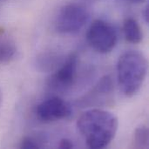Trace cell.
<instances>
[{"label":"cell","mask_w":149,"mask_h":149,"mask_svg":"<svg viewBox=\"0 0 149 149\" xmlns=\"http://www.w3.org/2000/svg\"><path fill=\"white\" fill-rule=\"evenodd\" d=\"M20 148L35 149L45 147V140L40 136H25L20 142Z\"/></svg>","instance_id":"obj_12"},{"label":"cell","mask_w":149,"mask_h":149,"mask_svg":"<svg viewBox=\"0 0 149 149\" xmlns=\"http://www.w3.org/2000/svg\"><path fill=\"white\" fill-rule=\"evenodd\" d=\"M71 106L58 97H52L38 104L35 109L38 119L43 122L65 120L72 115Z\"/></svg>","instance_id":"obj_5"},{"label":"cell","mask_w":149,"mask_h":149,"mask_svg":"<svg viewBox=\"0 0 149 149\" xmlns=\"http://www.w3.org/2000/svg\"><path fill=\"white\" fill-rule=\"evenodd\" d=\"M2 102H3V93H2V90H1V88H0V108H1Z\"/></svg>","instance_id":"obj_16"},{"label":"cell","mask_w":149,"mask_h":149,"mask_svg":"<svg viewBox=\"0 0 149 149\" xmlns=\"http://www.w3.org/2000/svg\"><path fill=\"white\" fill-rule=\"evenodd\" d=\"M148 129L146 126L137 127L134 133L133 147L134 148H148Z\"/></svg>","instance_id":"obj_11"},{"label":"cell","mask_w":149,"mask_h":149,"mask_svg":"<svg viewBox=\"0 0 149 149\" xmlns=\"http://www.w3.org/2000/svg\"><path fill=\"white\" fill-rule=\"evenodd\" d=\"M90 14L82 4L72 3L64 5L58 13L55 21L56 30L62 34L79 32L88 22Z\"/></svg>","instance_id":"obj_3"},{"label":"cell","mask_w":149,"mask_h":149,"mask_svg":"<svg viewBox=\"0 0 149 149\" xmlns=\"http://www.w3.org/2000/svg\"><path fill=\"white\" fill-rule=\"evenodd\" d=\"M119 127L118 118L112 113L93 108L83 113L77 127L86 145L93 149L107 147L114 139Z\"/></svg>","instance_id":"obj_1"},{"label":"cell","mask_w":149,"mask_h":149,"mask_svg":"<svg viewBox=\"0 0 149 149\" xmlns=\"http://www.w3.org/2000/svg\"><path fill=\"white\" fill-rule=\"evenodd\" d=\"M78 65V55L75 52L69 54L50 78V86L58 90L70 88L76 80Z\"/></svg>","instance_id":"obj_6"},{"label":"cell","mask_w":149,"mask_h":149,"mask_svg":"<svg viewBox=\"0 0 149 149\" xmlns=\"http://www.w3.org/2000/svg\"><path fill=\"white\" fill-rule=\"evenodd\" d=\"M143 17H144V18H145V21L147 22V23H149V8H148V5L145 8V10H144V12H143Z\"/></svg>","instance_id":"obj_14"},{"label":"cell","mask_w":149,"mask_h":149,"mask_svg":"<svg viewBox=\"0 0 149 149\" xmlns=\"http://www.w3.org/2000/svg\"><path fill=\"white\" fill-rule=\"evenodd\" d=\"M148 73V61L143 53L130 50L124 52L117 63L120 87L126 97L134 96L141 88Z\"/></svg>","instance_id":"obj_2"},{"label":"cell","mask_w":149,"mask_h":149,"mask_svg":"<svg viewBox=\"0 0 149 149\" xmlns=\"http://www.w3.org/2000/svg\"><path fill=\"white\" fill-rule=\"evenodd\" d=\"M58 148L61 149H72L74 148V144L71 140H69L67 138H64V139L60 140Z\"/></svg>","instance_id":"obj_13"},{"label":"cell","mask_w":149,"mask_h":149,"mask_svg":"<svg viewBox=\"0 0 149 149\" xmlns=\"http://www.w3.org/2000/svg\"><path fill=\"white\" fill-rule=\"evenodd\" d=\"M113 92V82L110 76L106 75L86 94L80 98L78 105L81 107H89L107 104Z\"/></svg>","instance_id":"obj_7"},{"label":"cell","mask_w":149,"mask_h":149,"mask_svg":"<svg viewBox=\"0 0 149 149\" xmlns=\"http://www.w3.org/2000/svg\"><path fill=\"white\" fill-rule=\"evenodd\" d=\"M90 46L99 53L111 52L117 45L118 34L115 28L108 22L101 19L94 20L86 34Z\"/></svg>","instance_id":"obj_4"},{"label":"cell","mask_w":149,"mask_h":149,"mask_svg":"<svg viewBox=\"0 0 149 149\" xmlns=\"http://www.w3.org/2000/svg\"><path fill=\"white\" fill-rule=\"evenodd\" d=\"M64 61L60 53L56 52H45L40 53L36 58V65L40 71L51 72L56 70Z\"/></svg>","instance_id":"obj_9"},{"label":"cell","mask_w":149,"mask_h":149,"mask_svg":"<svg viewBox=\"0 0 149 149\" xmlns=\"http://www.w3.org/2000/svg\"><path fill=\"white\" fill-rule=\"evenodd\" d=\"M17 54L14 39L5 31L0 30V65L10 63Z\"/></svg>","instance_id":"obj_8"},{"label":"cell","mask_w":149,"mask_h":149,"mask_svg":"<svg viewBox=\"0 0 149 149\" xmlns=\"http://www.w3.org/2000/svg\"><path fill=\"white\" fill-rule=\"evenodd\" d=\"M123 31L127 41L132 44H139L143 39V33L140 24L133 17H127L123 23Z\"/></svg>","instance_id":"obj_10"},{"label":"cell","mask_w":149,"mask_h":149,"mask_svg":"<svg viewBox=\"0 0 149 149\" xmlns=\"http://www.w3.org/2000/svg\"><path fill=\"white\" fill-rule=\"evenodd\" d=\"M127 1H128L131 3H141L145 2L146 0H127Z\"/></svg>","instance_id":"obj_15"}]
</instances>
